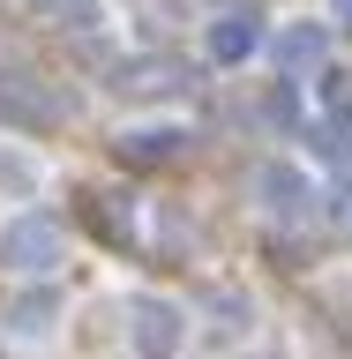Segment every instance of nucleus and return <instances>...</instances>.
Instances as JSON below:
<instances>
[{"mask_svg": "<svg viewBox=\"0 0 352 359\" xmlns=\"http://www.w3.org/2000/svg\"><path fill=\"white\" fill-rule=\"evenodd\" d=\"M0 255L15 269H53L60 262V224H45V217H22L8 240H0Z\"/></svg>", "mask_w": 352, "mask_h": 359, "instance_id": "f257e3e1", "label": "nucleus"}, {"mask_svg": "<svg viewBox=\"0 0 352 359\" xmlns=\"http://www.w3.org/2000/svg\"><path fill=\"white\" fill-rule=\"evenodd\" d=\"M255 187H263V202L278 210V217H300V202H308V180L292 172V165H270V172L255 180Z\"/></svg>", "mask_w": 352, "mask_h": 359, "instance_id": "f03ea898", "label": "nucleus"}, {"mask_svg": "<svg viewBox=\"0 0 352 359\" xmlns=\"http://www.w3.org/2000/svg\"><path fill=\"white\" fill-rule=\"evenodd\" d=\"M210 53H218V60H247V53H255V22H247V15H225L218 30H210Z\"/></svg>", "mask_w": 352, "mask_h": 359, "instance_id": "7ed1b4c3", "label": "nucleus"}, {"mask_svg": "<svg viewBox=\"0 0 352 359\" xmlns=\"http://www.w3.org/2000/svg\"><path fill=\"white\" fill-rule=\"evenodd\" d=\"M278 60H285V67H308V60H322V30H315V22L285 30V38H278Z\"/></svg>", "mask_w": 352, "mask_h": 359, "instance_id": "20e7f679", "label": "nucleus"}, {"mask_svg": "<svg viewBox=\"0 0 352 359\" xmlns=\"http://www.w3.org/2000/svg\"><path fill=\"white\" fill-rule=\"evenodd\" d=\"M173 337H180L173 307H143V352H173Z\"/></svg>", "mask_w": 352, "mask_h": 359, "instance_id": "39448f33", "label": "nucleus"}, {"mask_svg": "<svg viewBox=\"0 0 352 359\" xmlns=\"http://www.w3.org/2000/svg\"><path fill=\"white\" fill-rule=\"evenodd\" d=\"M45 314H53V299H22V307H15V330H45Z\"/></svg>", "mask_w": 352, "mask_h": 359, "instance_id": "423d86ee", "label": "nucleus"}, {"mask_svg": "<svg viewBox=\"0 0 352 359\" xmlns=\"http://www.w3.org/2000/svg\"><path fill=\"white\" fill-rule=\"evenodd\" d=\"M337 15H345V30H352V0H337Z\"/></svg>", "mask_w": 352, "mask_h": 359, "instance_id": "0eeeda50", "label": "nucleus"}]
</instances>
